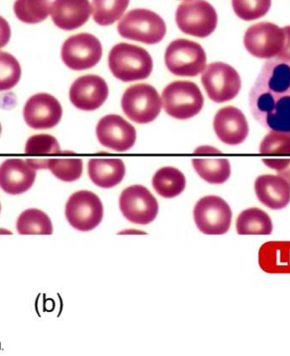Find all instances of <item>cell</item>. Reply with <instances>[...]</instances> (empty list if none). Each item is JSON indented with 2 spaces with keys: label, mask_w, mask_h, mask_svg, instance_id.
Here are the masks:
<instances>
[{
  "label": "cell",
  "mask_w": 290,
  "mask_h": 356,
  "mask_svg": "<svg viewBox=\"0 0 290 356\" xmlns=\"http://www.w3.org/2000/svg\"><path fill=\"white\" fill-rule=\"evenodd\" d=\"M249 100L251 113L262 127L290 134V62L266 60Z\"/></svg>",
  "instance_id": "1"
},
{
  "label": "cell",
  "mask_w": 290,
  "mask_h": 356,
  "mask_svg": "<svg viewBox=\"0 0 290 356\" xmlns=\"http://www.w3.org/2000/svg\"><path fill=\"white\" fill-rule=\"evenodd\" d=\"M108 61L112 74L125 83L147 79L153 71V60L149 52L126 42L111 49Z\"/></svg>",
  "instance_id": "2"
},
{
  "label": "cell",
  "mask_w": 290,
  "mask_h": 356,
  "mask_svg": "<svg viewBox=\"0 0 290 356\" xmlns=\"http://www.w3.org/2000/svg\"><path fill=\"white\" fill-rule=\"evenodd\" d=\"M127 40L145 44H159L166 33V23L159 15L146 9H134L125 15L118 26Z\"/></svg>",
  "instance_id": "3"
},
{
  "label": "cell",
  "mask_w": 290,
  "mask_h": 356,
  "mask_svg": "<svg viewBox=\"0 0 290 356\" xmlns=\"http://www.w3.org/2000/svg\"><path fill=\"white\" fill-rule=\"evenodd\" d=\"M161 102L170 117L188 120L195 117L202 110L204 97L195 83L175 81L162 92Z\"/></svg>",
  "instance_id": "4"
},
{
  "label": "cell",
  "mask_w": 290,
  "mask_h": 356,
  "mask_svg": "<svg viewBox=\"0 0 290 356\" xmlns=\"http://www.w3.org/2000/svg\"><path fill=\"white\" fill-rule=\"evenodd\" d=\"M207 60L202 46L184 38L172 41L166 50V67L177 76H198L206 69Z\"/></svg>",
  "instance_id": "5"
},
{
  "label": "cell",
  "mask_w": 290,
  "mask_h": 356,
  "mask_svg": "<svg viewBox=\"0 0 290 356\" xmlns=\"http://www.w3.org/2000/svg\"><path fill=\"white\" fill-rule=\"evenodd\" d=\"M218 14L207 0H187L177 8L176 22L182 32L204 38L214 33L218 26Z\"/></svg>",
  "instance_id": "6"
},
{
  "label": "cell",
  "mask_w": 290,
  "mask_h": 356,
  "mask_svg": "<svg viewBox=\"0 0 290 356\" xmlns=\"http://www.w3.org/2000/svg\"><path fill=\"white\" fill-rule=\"evenodd\" d=\"M159 94L152 85L141 83L127 89L122 99L123 112L131 121L138 124L152 122L161 111Z\"/></svg>",
  "instance_id": "7"
},
{
  "label": "cell",
  "mask_w": 290,
  "mask_h": 356,
  "mask_svg": "<svg viewBox=\"0 0 290 356\" xmlns=\"http://www.w3.org/2000/svg\"><path fill=\"white\" fill-rule=\"evenodd\" d=\"M209 98L216 103L230 102L241 89V79L231 65L223 62L208 65L201 76Z\"/></svg>",
  "instance_id": "8"
},
{
  "label": "cell",
  "mask_w": 290,
  "mask_h": 356,
  "mask_svg": "<svg viewBox=\"0 0 290 356\" xmlns=\"http://www.w3.org/2000/svg\"><path fill=\"white\" fill-rule=\"evenodd\" d=\"M104 207L95 193L77 191L70 197L65 204V218L70 225L77 231L94 230L102 222Z\"/></svg>",
  "instance_id": "9"
},
{
  "label": "cell",
  "mask_w": 290,
  "mask_h": 356,
  "mask_svg": "<svg viewBox=\"0 0 290 356\" xmlns=\"http://www.w3.org/2000/svg\"><path fill=\"white\" fill-rule=\"evenodd\" d=\"M232 213L229 204L221 197H203L193 209V218L197 227L204 234L223 235L231 227Z\"/></svg>",
  "instance_id": "10"
},
{
  "label": "cell",
  "mask_w": 290,
  "mask_h": 356,
  "mask_svg": "<svg viewBox=\"0 0 290 356\" xmlns=\"http://www.w3.org/2000/svg\"><path fill=\"white\" fill-rule=\"evenodd\" d=\"M102 45L94 35L79 33L70 37L61 49V59L73 71L95 67L102 57Z\"/></svg>",
  "instance_id": "11"
},
{
  "label": "cell",
  "mask_w": 290,
  "mask_h": 356,
  "mask_svg": "<svg viewBox=\"0 0 290 356\" xmlns=\"http://www.w3.org/2000/svg\"><path fill=\"white\" fill-rule=\"evenodd\" d=\"M119 207L127 220L138 225L152 223L159 212L156 199L142 185L125 188L120 196Z\"/></svg>",
  "instance_id": "12"
},
{
  "label": "cell",
  "mask_w": 290,
  "mask_h": 356,
  "mask_svg": "<svg viewBox=\"0 0 290 356\" xmlns=\"http://www.w3.org/2000/svg\"><path fill=\"white\" fill-rule=\"evenodd\" d=\"M283 29L274 23L260 22L250 26L243 38V44L250 55L260 59L277 57L283 49Z\"/></svg>",
  "instance_id": "13"
},
{
  "label": "cell",
  "mask_w": 290,
  "mask_h": 356,
  "mask_svg": "<svg viewBox=\"0 0 290 356\" xmlns=\"http://www.w3.org/2000/svg\"><path fill=\"white\" fill-rule=\"evenodd\" d=\"M96 134L100 144L118 152L130 149L137 138L134 127L118 115H108L100 119Z\"/></svg>",
  "instance_id": "14"
},
{
  "label": "cell",
  "mask_w": 290,
  "mask_h": 356,
  "mask_svg": "<svg viewBox=\"0 0 290 356\" xmlns=\"http://www.w3.org/2000/svg\"><path fill=\"white\" fill-rule=\"evenodd\" d=\"M70 100L77 109L98 110L106 102L109 88L102 77L97 75L80 76L70 88Z\"/></svg>",
  "instance_id": "15"
},
{
  "label": "cell",
  "mask_w": 290,
  "mask_h": 356,
  "mask_svg": "<svg viewBox=\"0 0 290 356\" xmlns=\"http://www.w3.org/2000/svg\"><path fill=\"white\" fill-rule=\"evenodd\" d=\"M23 115L32 129H50L63 118V107L55 97L42 92L31 97L25 104Z\"/></svg>",
  "instance_id": "16"
},
{
  "label": "cell",
  "mask_w": 290,
  "mask_h": 356,
  "mask_svg": "<svg viewBox=\"0 0 290 356\" xmlns=\"http://www.w3.org/2000/svg\"><path fill=\"white\" fill-rule=\"evenodd\" d=\"M37 170L22 159H9L0 165V188L10 195L29 191L36 179Z\"/></svg>",
  "instance_id": "17"
},
{
  "label": "cell",
  "mask_w": 290,
  "mask_h": 356,
  "mask_svg": "<svg viewBox=\"0 0 290 356\" xmlns=\"http://www.w3.org/2000/svg\"><path fill=\"white\" fill-rule=\"evenodd\" d=\"M214 127L216 136L228 145L242 144L249 134V125L245 115L234 106L219 110L215 115Z\"/></svg>",
  "instance_id": "18"
},
{
  "label": "cell",
  "mask_w": 290,
  "mask_h": 356,
  "mask_svg": "<svg viewBox=\"0 0 290 356\" xmlns=\"http://www.w3.org/2000/svg\"><path fill=\"white\" fill-rule=\"evenodd\" d=\"M92 9L90 0H55L50 15L57 28L72 31L83 26L90 19Z\"/></svg>",
  "instance_id": "19"
},
{
  "label": "cell",
  "mask_w": 290,
  "mask_h": 356,
  "mask_svg": "<svg viewBox=\"0 0 290 356\" xmlns=\"http://www.w3.org/2000/svg\"><path fill=\"white\" fill-rule=\"evenodd\" d=\"M259 201L274 211L283 210L290 202V185L280 175H262L255 181Z\"/></svg>",
  "instance_id": "20"
},
{
  "label": "cell",
  "mask_w": 290,
  "mask_h": 356,
  "mask_svg": "<svg viewBox=\"0 0 290 356\" xmlns=\"http://www.w3.org/2000/svg\"><path fill=\"white\" fill-rule=\"evenodd\" d=\"M258 263L263 272L290 274V241H269L258 252Z\"/></svg>",
  "instance_id": "21"
},
{
  "label": "cell",
  "mask_w": 290,
  "mask_h": 356,
  "mask_svg": "<svg viewBox=\"0 0 290 356\" xmlns=\"http://www.w3.org/2000/svg\"><path fill=\"white\" fill-rule=\"evenodd\" d=\"M92 183L102 188L115 187L126 174L124 163L120 159H91L88 165Z\"/></svg>",
  "instance_id": "22"
},
{
  "label": "cell",
  "mask_w": 290,
  "mask_h": 356,
  "mask_svg": "<svg viewBox=\"0 0 290 356\" xmlns=\"http://www.w3.org/2000/svg\"><path fill=\"white\" fill-rule=\"evenodd\" d=\"M236 230L239 235H270L273 225L268 213L253 207L239 214L236 220Z\"/></svg>",
  "instance_id": "23"
},
{
  "label": "cell",
  "mask_w": 290,
  "mask_h": 356,
  "mask_svg": "<svg viewBox=\"0 0 290 356\" xmlns=\"http://www.w3.org/2000/svg\"><path fill=\"white\" fill-rule=\"evenodd\" d=\"M152 185L158 195L166 199L175 198L186 187L183 172L172 166L162 168L154 174Z\"/></svg>",
  "instance_id": "24"
},
{
  "label": "cell",
  "mask_w": 290,
  "mask_h": 356,
  "mask_svg": "<svg viewBox=\"0 0 290 356\" xmlns=\"http://www.w3.org/2000/svg\"><path fill=\"white\" fill-rule=\"evenodd\" d=\"M193 168L204 181L212 184H223L231 175L227 159H193Z\"/></svg>",
  "instance_id": "25"
},
{
  "label": "cell",
  "mask_w": 290,
  "mask_h": 356,
  "mask_svg": "<svg viewBox=\"0 0 290 356\" xmlns=\"http://www.w3.org/2000/svg\"><path fill=\"white\" fill-rule=\"evenodd\" d=\"M17 233L21 235H51V220L45 212L29 209L22 213L17 222Z\"/></svg>",
  "instance_id": "26"
},
{
  "label": "cell",
  "mask_w": 290,
  "mask_h": 356,
  "mask_svg": "<svg viewBox=\"0 0 290 356\" xmlns=\"http://www.w3.org/2000/svg\"><path fill=\"white\" fill-rule=\"evenodd\" d=\"M130 0H92V18L97 24L110 26L122 17Z\"/></svg>",
  "instance_id": "27"
},
{
  "label": "cell",
  "mask_w": 290,
  "mask_h": 356,
  "mask_svg": "<svg viewBox=\"0 0 290 356\" xmlns=\"http://www.w3.org/2000/svg\"><path fill=\"white\" fill-rule=\"evenodd\" d=\"M14 13L21 22L37 24L48 18L50 14L49 0H17Z\"/></svg>",
  "instance_id": "28"
},
{
  "label": "cell",
  "mask_w": 290,
  "mask_h": 356,
  "mask_svg": "<svg viewBox=\"0 0 290 356\" xmlns=\"http://www.w3.org/2000/svg\"><path fill=\"white\" fill-rule=\"evenodd\" d=\"M46 161L47 169L65 183H72L82 176L83 164L81 159H46Z\"/></svg>",
  "instance_id": "29"
},
{
  "label": "cell",
  "mask_w": 290,
  "mask_h": 356,
  "mask_svg": "<svg viewBox=\"0 0 290 356\" xmlns=\"http://www.w3.org/2000/svg\"><path fill=\"white\" fill-rule=\"evenodd\" d=\"M21 76L22 68L18 60L10 54L0 51V91L13 88Z\"/></svg>",
  "instance_id": "30"
},
{
  "label": "cell",
  "mask_w": 290,
  "mask_h": 356,
  "mask_svg": "<svg viewBox=\"0 0 290 356\" xmlns=\"http://www.w3.org/2000/svg\"><path fill=\"white\" fill-rule=\"evenodd\" d=\"M237 17L243 21L257 20L268 13L272 0H232Z\"/></svg>",
  "instance_id": "31"
},
{
  "label": "cell",
  "mask_w": 290,
  "mask_h": 356,
  "mask_svg": "<svg viewBox=\"0 0 290 356\" xmlns=\"http://www.w3.org/2000/svg\"><path fill=\"white\" fill-rule=\"evenodd\" d=\"M25 152L29 154H50L61 153L59 143L49 134H38L29 138Z\"/></svg>",
  "instance_id": "32"
},
{
  "label": "cell",
  "mask_w": 290,
  "mask_h": 356,
  "mask_svg": "<svg viewBox=\"0 0 290 356\" xmlns=\"http://www.w3.org/2000/svg\"><path fill=\"white\" fill-rule=\"evenodd\" d=\"M261 154H290V134L271 131L260 145Z\"/></svg>",
  "instance_id": "33"
},
{
  "label": "cell",
  "mask_w": 290,
  "mask_h": 356,
  "mask_svg": "<svg viewBox=\"0 0 290 356\" xmlns=\"http://www.w3.org/2000/svg\"><path fill=\"white\" fill-rule=\"evenodd\" d=\"M263 163L275 170L290 185V159H263Z\"/></svg>",
  "instance_id": "34"
},
{
  "label": "cell",
  "mask_w": 290,
  "mask_h": 356,
  "mask_svg": "<svg viewBox=\"0 0 290 356\" xmlns=\"http://www.w3.org/2000/svg\"><path fill=\"white\" fill-rule=\"evenodd\" d=\"M11 36V29L9 23L5 18L0 17V49L5 47L9 42Z\"/></svg>",
  "instance_id": "35"
},
{
  "label": "cell",
  "mask_w": 290,
  "mask_h": 356,
  "mask_svg": "<svg viewBox=\"0 0 290 356\" xmlns=\"http://www.w3.org/2000/svg\"><path fill=\"white\" fill-rule=\"evenodd\" d=\"M284 33V42L283 49L278 54L277 59L290 62V26L283 29Z\"/></svg>",
  "instance_id": "36"
},
{
  "label": "cell",
  "mask_w": 290,
  "mask_h": 356,
  "mask_svg": "<svg viewBox=\"0 0 290 356\" xmlns=\"http://www.w3.org/2000/svg\"><path fill=\"white\" fill-rule=\"evenodd\" d=\"M195 153H211V154H221V151L218 149L214 148L211 146H201L200 148L196 149Z\"/></svg>",
  "instance_id": "37"
},
{
  "label": "cell",
  "mask_w": 290,
  "mask_h": 356,
  "mask_svg": "<svg viewBox=\"0 0 290 356\" xmlns=\"http://www.w3.org/2000/svg\"><path fill=\"white\" fill-rule=\"evenodd\" d=\"M0 234L11 235L13 233L10 230L5 229V228H0Z\"/></svg>",
  "instance_id": "38"
},
{
  "label": "cell",
  "mask_w": 290,
  "mask_h": 356,
  "mask_svg": "<svg viewBox=\"0 0 290 356\" xmlns=\"http://www.w3.org/2000/svg\"><path fill=\"white\" fill-rule=\"evenodd\" d=\"M1 131H2V129H1V124H0V134H1Z\"/></svg>",
  "instance_id": "39"
},
{
  "label": "cell",
  "mask_w": 290,
  "mask_h": 356,
  "mask_svg": "<svg viewBox=\"0 0 290 356\" xmlns=\"http://www.w3.org/2000/svg\"><path fill=\"white\" fill-rule=\"evenodd\" d=\"M0 212H1V204H0Z\"/></svg>",
  "instance_id": "40"
}]
</instances>
